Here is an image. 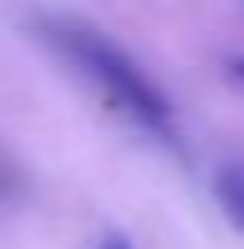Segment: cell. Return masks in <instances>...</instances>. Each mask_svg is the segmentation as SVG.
I'll list each match as a JSON object with an SVG mask.
<instances>
[{"mask_svg":"<svg viewBox=\"0 0 244 249\" xmlns=\"http://www.w3.org/2000/svg\"><path fill=\"white\" fill-rule=\"evenodd\" d=\"M39 35L100 92V101L109 109H118L140 131L175 140V105L122 44H114L105 31H96L79 18H39Z\"/></svg>","mask_w":244,"mask_h":249,"instance_id":"obj_1","label":"cell"},{"mask_svg":"<svg viewBox=\"0 0 244 249\" xmlns=\"http://www.w3.org/2000/svg\"><path fill=\"white\" fill-rule=\"evenodd\" d=\"M214 197H218L227 223L244 232V162H227V166H218V175H214Z\"/></svg>","mask_w":244,"mask_h":249,"instance_id":"obj_2","label":"cell"},{"mask_svg":"<svg viewBox=\"0 0 244 249\" xmlns=\"http://www.w3.org/2000/svg\"><path fill=\"white\" fill-rule=\"evenodd\" d=\"M236 74H240V79H244V61H240V66H236Z\"/></svg>","mask_w":244,"mask_h":249,"instance_id":"obj_3","label":"cell"},{"mask_svg":"<svg viewBox=\"0 0 244 249\" xmlns=\"http://www.w3.org/2000/svg\"><path fill=\"white\" fill-rule=\"evenodd\" d=\"M105 249H127V245H118V241H114V245H105Z\"/></svg>","mask_w":244,"mask_h":249,"instance_id":"obj_4","label":"cell"}]
</instances>
